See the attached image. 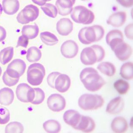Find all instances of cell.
Listing matches in <instances>:
<instances>
[{"label": "cell", "instance_id": "6", "mask_svg": "<svg viewBox=\"0 0 133 133\" xmlns=\"http://www.w3.org/2000/svg\"><path fill=\"white\" fill-rule=\"evenodd\" d=\"M39 9L33 4L28 5L19 12L17 15V19L21 24H28L34 21L39 16Z\"/></svg>", "mask_w": 133, "mask_h": 133}, {"label": "cell", "instance_id": "35", "mask_svg": "<svg viewBox=\"0 0 133 133\" xmlns=\"http://www.w3.org/2000/svg\"><path fill=\"white\" fill-rule=\"evenodd\" d=\"M10 118V115L9 109L6 107L0 106V124H6Z\"/></svg>", "mask_w": 133, "mask_h": 133}, {"label": "cell", "instance_id": "26", "mask_svg": "<svg viewBox=\"0 0 133 133\" xmlns=\"http://www.w3.org/2000/svg\"><path fill=\"white\" fill-rule=\"evenodd\" d=\"M133 64L131 62H127L121 66L120 75L126 80H131L133 77Z\"/></svg>", "mask_w": 133, "mask_h": 133}, {"label": "cell", "instance_id": "33", "mask_svg": "<svg viewBox=\"0 0 133 133\" xmlns=\"http://www.w3.org/2000/svg\"><path fill=\"white\" fill-rule=\"evenodd\" d=\"M41 8L45 15L49 17L55 18L58 15L57 8L52 4L46 3L44 6H41Z\"/></svg>", "mask_w": 133, "mask_h": 133}, {"label": "cell", "instance_id": "46", "mask_svg": "<svg viewBox=\"0 0 133 133\" xmlns=\"http://www.w3.org/2000/svg\"><path fill=\"white\" fill-rule=\"evenodd\" d=\"M2 70L1 67L0 66V77H1V74H2Z\"/></svg>", "mask_w": 133, "mask_h": 133}, {"label": "cell", "instance_id": "12", "mask_svg": "<svg viewBox=\"0 0 133 133\" xmlns=\"http://www.w3.org/2000/svg\"><path fill=\"white\" fill-rule=\"evenodd\" d=\"M123 39V34L118 30H113L110 31L106 36L107 43L110 46L112 50L119 44L124 42Z\"/></svg>", "mask_w": 133, "mask_h": 133}, {"label": "cell", "instance_id": "36", "mask_svg": "<svg viewBox=\"0 0 133 133\" xmlns=\"http://www.w3.org/2000/svg\"><path fill=\"white\" fill-rule=\"evenodd\" d=\"M19 78H14L8 75L6 71L3 76V81L4 83L9 87H11L16 85L19 81Z\"/></svg>", "mask_w": 133, "mask_h": 133}, {"label": "cell", "instance_id": "30", "mask_svg": "<svg viewBox=\"0 0 133 133\" xmlns=\"http://www.w3.org/2000/svg\"><path fill=\"white\" fill-rule=\"evenodd\" d=\"M14 48L9 46L0 51V62L3 65H6L11 61L14 55Z\"/></svg>", "mask_w": 133, "mask_h": 133}, {"label": "cell", "instance_id": "17", "mask_svg": "<svg viewBox=\"0 0 133 133\" xmlns=\"http://www.w3.org/2000/svg\"><path fill=\"white\" fill-rule=\"evenodd\" d=\"M75 1L58 0L56 1L55 5L58 11V14L62 16H66L71 14L73 6L75 4Z\"/></svg>", "mask_w": 133, "mask_h": 133}, {"label": "cell", "instance_id": "28", "mask_svg": "<svg viewBox=\"0 0 133 133\" xmlns=\"http://www.w3.org/2000/svg\"><path fill=\"white\" fill-rule=\"evenodd\" d=\"M43 128L46 132L56 133L61 130V125L58 121L50 119L46 121L43 124Z\"/></svg>", "mask_w": 133, "mask_h": 133}, {"label": "cell", "instance_id": "44", "mask_svg": "<svg viewBox=\"0 0 133 133\" xmlns=\"http://www.w3.org/2000/svg\"><path fill=\"white\" fill-rule=\"evenodd\" d=\"M32 1L35 4L42 6L46 4L47 1Z\"/></svg>", "mask_w": 133, "mask_h": 133}, {"label": "cell", "instance_id": "20", "mask_svg": "<svg viewBox=\"0 0 133 133\" xmlns=\"http://www.w3.org/2000/svg\"><path fill=\"white\" fill-rule=\"evenodd\" d=\"M111 126L112 130L115 133H125L128 129L127 121L122 117H115L112 121Z\"/></svg>", "mask_w": 133, "mask_h": 133}, {"label": "cell", "instance_id": "16", "mask_svg": "<svg viewBox=\"0 0 133 133\" xmlns=\"http://www.w3.org/2000/svg\"><path fill=\"white\" fill-rule=\"evenodd\" d=\"M124 107V102L121 97H116L109 103L106 112L112 115H117L123 111Z\"/></svg>", "mask_w": 133, "mask_h": 133}, {"label": "cell", "instance_id": "32", "mask_svg": "<svg viewBox=\"0 0 133 133\" xmlns=\"http://www.w3.org/2000/svg\"><path fill=\"white\" fill-rule=\"evenodd\" d=\"M24 127L23 125L18 122L10 123L6 126L5 132L10 133H23L24 131Z\"/></svg>", "mask_w": 133, "mask_h": 133}, {"label": "cell", "instance_id": "22", "mask_svg": "<svg viewBox=\"0 0 133 133\" xmlns=\"http://www.w3.org/2000/svg\"><path fill=\"white\" fill-rule=\"evenodd\" d=\"M3 10L5 13L8 15L16 14L19 9V3L18 1H3Z\"/></svg>", "mask_w": 133, "mask_h": 133}, {"label": "cell", "instance_id": "2", "mask_svg": "<svg viewBox=\"0 0 133 133\" xmlns=\"http://www.w3.org/2000/svg\"><path fill=\"white\" fill-rule=\"evenodd\" d=\"M104 35V28L99 25H95L82 28L79 31L78 38L82 44L88 45L100 41Z\"/></svg>", "mask_w": 133, "mask_h": 133}, {"label": "cell", "instance_id": "19", "mask_svg": "<svg viewBox=\"0 0 133 133\" xmlns=\"http://www.w3.org/2000/svg\"><path fill=\"white\" fill-rule=\"evenodd\" d=\"M126 14L123 11H119L111 15L107 21V24L115 27H120L125 23Z\"/></svg>", "mask_w": 133, "mask_h": 133}, {"label": "cell", "instance_id": "15", "mask_svg": "<svg viewBox=\"0 0 133 133\" xmlns=\"http://www.w3.org/2000/svg\"><path fill=\"white\" fill-rule=\"evenodd\" d=\"M95 127V122L91 117L81 115L80 121L75 129L85 133H90L94 131Z\"/></svg>", "mask_w": 133, "mask_h": 133}, {"label": "cell", "instance_id": "7", "mask_svg": "<svg viewBox=\"0 0 133 133\" xmlns=\"http://www.w3.org/2000/svg\"><path fill=\"white\" fill-rule=\"evenodd\" d=\"M25 61L21 59H16L8 65L6 72L8 75L14 78H19L26 69Z\"/></svg>", "mask_w": 133, "mask_h": 133}, {"label": "cell", "instance_id": "38", "mask_svg": "<svg viewBox=\"0 0 133 133\" xmlns=\"http://www.w3.org/2000/svg\"><path fill=\"white\" fill-rule=\"evenodd\" d=\"M61 73L58 72H53L50 74L47 77L48 84L52 88H55V82L57 77Z\"/></svg>", "mask_w": 133, "mask_h": 133}, {"label": "cell", "instance_id": "13", "mask_svg": "<svg viewBox=\"0 0 133 133\" xmlns=\"http://www.w3.org/2000/svg\"><path fill=\"white\" fill-rule=\"evenodd\" d=\"M71 81L67 75L61 74L58 76L55 82V88L60 92H66L70 88Z\"/></svg>", "mask_w": 133, "mask_h": 133}, {"label": "cell", "instance_id": "39", "mask_svg": "<svg viewBox=\"0 0 133 133\" xmlns=\"http://www.w3.org/2000/svg\"><path fill=\"white\" fill-rule=\"evenodd\" d=\"M28 43H29V39L22 35L19 36L18 38L17 45L16 47L18 48L19 46H22L23 48H26L28 45Z\"/></svg>", "mask_w": 133, "mask_h": 133}, {"label": "cell", "instance_id": "21", "mask_svg": "<svg viewBox=\"0 0 133 133\" xmlns=\"http://www.w3.org/2000/svg\"><path fill=\"white\" fill-rule=\"evenodd\" d=\"M14 98V92L12 89L4 88L0 90V104L2 105H10L12 103Z\"/></svg>", "mask_w": 133, "mask_h": 133}, {"label": "cell", "instance_id": "5", "mask_svg": "<svg viewBox=\"0 0 133 133\" xmlns=\"http://www.w3.org/2000/svg\"><path fill=\"white\" fill-rule=\"evenodd\" d=\"M45 69L41 63H35L28 67L27 80L32 85L38 86L42 84L45 75Z\"/></svg>", "mask_w": 133, "mask_h": 133}, {"label": "cell", "instance_id": "41", "mask_svg": "<svg viewBox=\"0 0 133 133\" xmlns=\"http://www.w3.org/2000/svg\"><path fill=\"white\" fill-rule=\"evenodd\" d=\"M35 90L34 88L31 87L28 90V103H31L32 102H33L35 97Z\"/></svg>", "mask_w": 133, "mask_h": 133}, {"label": "cell", "instance_id": "9", "mask_svg": "<svg viewBox=\"0 0 133 133\" xmlns=\"http://www.w3.org/2000/svg\"><path fill=\"white\" fill-rule=\"evenodd\" d=\"M79 51L78 45L75 41L69 40L63 42L61 48V54L65 58H72L77 55Z\"/></svg>", "mask_w": 133, "mask_h": 133}, {"label": "cell", "instance_id": "34", "mask_svg": "<svg viewBox=\"0 0 133 133\" xmlns=\"http://www.w3.org/2000/svg\"><path fill=\"white\" fill-rule=\"evenodd\" d=\"M35 90V97L31 104L35 105L40 104L43 102L45 98V93L42 89L34 88Z\"/></svg>", "mask_w": 133, "mask_h": 133}, {"label": "cell", "instance_id": "45", "mask_svg": "<svg viewBox=\"0 0 133 133\" xmlns=\"http://www.w3.org/2000/svg\"><path fill=\"white\" fill-rule=\"evenodd\" d=\"M3 11V8H2V6L1 5V4L0 3V17H1V14L2 13Z\"/></svg>", "mask_w": 133, "mask_h": 133}, {"label": "cell", "instance_id": "25", "mask_svg": "<svg viewBox=\"0 0 133 133\" xmlns=\"http://www.w3.org/2000/svg\"><path fill=\"white\" fill-rule=\"evenodd\" d=\"M97 69L102 73L109 77H112L116 72L115 65L110 62H102L100 63L97 67Z\"/></svg>", "mask_w": 133, "mask_h": 133}, {"label": "cell", "instance_id": "29", "mask_svg": "<svg viewBox=\"0 0 133 133\" xmlns=\"http://www.w3.org/2000/svg\"><path fill=\"white\" fill-rule=\"evenodd\" d=\"M41 40L44 44L48 46H53L58 42V39L54 34L50 32H42L40 35Z\"/></svg>", "mask_w": 133, "mask_h": 133}, {"label": "cell", "instance_id": "40", "mask_svg": "<svg viewBox=\"0 0 133 133\" xmlns=\"http://www.w3.org/2000/svg\"><path fill=\"white\" fill-rule=\"evenodd\" d=\"M133 23L128 25L125 28V34L126 37L130 40H133Z\"/></svg>", "mask_w": 133, "mask_h": 133}, {"label": "cell", "instance_id": "14", "mask_svg": "<svg viewBox=\"0 0 133 133\" xmlns=\"http://www.w3.org/2000/svg\"><path fill=\"white\" fill-rule=\"evenodd\" d=\"M56 29L60 35L67 36L73 31V24L69 18H62L57 23Z\"/></svg>", "mask_w": 133, "mask_h": 133}, {"label": "cell", "instance_id": "10", "mask_svg": "<svg viewBox=\"0 0 133 133\" xmlns=\"http://www.w3.org/2000/svg\"><path fill=\"white\" fill-rule=\"evenodd\" d=\"M112 51H114L119 60L122 61L129 59L132 54V49L131 46L124 42L116 46Z\"/></svg>", "mask_w": 133, "mask_h": 133}, {"label": "cell", "instance_id": "18", "mask_svg": "<svg viewBox=\"0 0 133 133\" xmlns=\"http://www.w3.org/2000/svg\"><path fill=\"white\" fill-rule=\"evenodd\" d=\"M81 115L77 111L69 110L64 113L63 119L67 124L75 129L80 121Z\"/></svg>", "mask_w": 133, "mask_h": 133}, {"label": "cell", "instance_id": "24", "mask_svg": "<svg viewBox=\"0 0 133 133\" xmlns=\"http://www.w3.org/2000/svg\"><path fill=\"white\" fill-rule=\"evenodd\" d=\"M22 34L29 39H33L38 36L39 28L36 24L34 25H25L22 30Z\"/></svg>", "mask_w": 133, "mask_h": 133}, {"label": "cell", "instance_id": "37", "mask_svg": "<svg viewBox=\"0 0 133 133\" xmlns=\"http://www.w3.org/2000/svg\"><path fill=\"white\" fill-rule=\"evenodd\" d=\"M92 48L94 49L98 57V62L102 61L105 57V51L102 46L98 45H92Z\"/></svg>", "mask_w": 133, "mask_h": 133}, {"label": "cell", "instance_id": "1", "mask_svg": "<svg viewBox=\"0 0 133 133\" xmlns=\"http://www.w3.org/2000/svg\"><path fill=\"white\" fill-rule=\"evenodd\" d=\"M80 79L85 88L90 91H98L106 84L97 70L92 68L83 69L80 73Z\"/></svg>", "mask_w": 133, "mask_h": 133}, {"label": "cell", "instance_id": "43", "mask_svg": "<svg viewBox=\"0 0 133 133\" xmlns=\"http://www.w3.org/2000/svg\"><path fill=\"white\" fill-rule=\"evenodd\" d=\"M117 1L124 7H130L133 5L132 1Z\"/></svg>", "mask_w": 133, "mask_h": 133}, {"label": "cell", "instance_id": "4", "mask_svg": "<svg viewBox=\"0 0 133 133\" xmlns=\"http://www.w3.org/2000/svg\"><path fill=\"white\" fill-rule=\"evenodd\" d=\"M104 100L102 96L85 94L81 96L78 104L79 107L84 110H92L102 107L104 104Z\"/></svg>", "mask_w": 133, "mask_h": 133}, {"label": "cell", "instance_id": "23", "mask_svg": "<svg viewBox=\"0 0 133 133\" xmlns=\"http://www.w3.org/2000/svg\"><path fill=\"white\" fill-rule=\"evenodd\" d=\"M31 88L26 83H21L17 86L16 88V96L17 99L23 103H28V90Z\"/></svg>", "mask_w": 133, "mask_h": 133}, {"label": "cell", "instance_id": "31", "mask_svg": "<svg viewBox=\"0 0 133 133\" xmlns=\"http://www.w3.org/2000/svg\"><path fill=\"white\" fill-rule=\"evenodd\" d=\"M114 87L119 94L124 95L127 93L130 88L129 84L125 80L119 79L114 83Z\"/></svg>", "mask_w": 133, "mask_h": 133}, {"label": "cell", "instance_id": "8", "mask_svg": "<svg viewBox=\"0 0 133 133\" xmlns=\"http://www.w3.org/2000/svg\"><path fill=\"white\" fill-rule=\"evenodd\" d=\"M48 107L53 112H59L63 110L66 106L64 98L59 94H52L47 100Z\"/></svg>", "mask_w": 133, "mask_h": 133}, {"label": "cell", "instance_id": "11", "mask_svg": "<svg viewBox=\"0 0 133 133\" xmlns=\"http://www.w3.org/2000/svg\"><path fill=\"white\" fill-rule=\"evenodd\" d=\"M80 60L85 65H91L98 62L97 54L91 46L85 48L82 50L80 54Z\"/></svg>", "mask_w": 133, "mask_h": 133}, {"label": "cell", "instance_id": "27", "mask_svg": "<svg viewBox=\"0 0 133 133\" xmlns=\"http://www.w3.org/2000/svg\"><path fill=\"white\" fill-rule=\"evenodd\" d=\"M41 50L36 46H31L28 50L26 59L29 62H37L42 58Z\"/></svg>", "mask_w": 133, "mask_h": 133}, {"label": "cell", "instance_id": "3", "mask_svg": "<svg viewBox=\"0 0 133 133\" xmlns=\"http://www.w3.org/2000/svg\"><path fill=\"white\" fill-rule=\"evenodd\" d=\"M71 17L75 23L88 25L94 22L95 15L92 11L86 7L78 6L73 8L71 13Z\"/></svg>", "mask_w": 133, "mask_h": 133}, {"label": "cell", "instance_id": "42", "mask_svg": "<svg viewBox=\"0 0 133 133\" xmlns=\"http://www.w3.org/2000/svg\"><path fill=\"white\" fill-rule=\"evenodd\" d=\"M6 37V30L2 26H0V42H2L4 40Z\"/></svg>", "mask_w": 133, "mask_h": 133}]
</instances>
